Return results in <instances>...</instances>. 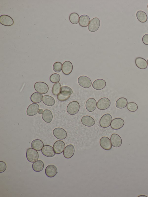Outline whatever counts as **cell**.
<instances>
[{"label": "cell", "instance_id": "cell-9", "mask_svg": "<svg viewBox=\"0 0 148 197\" xmlns=\"http://www.w3.org/2000/svg\"><path fill=\"white\" fill-rule=\"evenodd\" d=\"M53 133L55 137L60 140L65 139L67 135L66 131L61 128H56L53 130Z\"/></svg>", "mask_w": 148, "mask_h": 197}, {"label": "cell", "instance_id": "cell-8", "mask_svg": "<svg viewBox=\"0 0 148 197\" xmlns=\"http://www.w3.org/2000/svg\"><path fill=\"white\" fill-rule=\"evenodd\" d=\"M77 81L79 84L84 88H88L91 86V81L87 76H81L78 78Z\"/></svg>", "mask_w": 148, "mask_h": 197}, {"label": "cell", "instance_id": "cell-23", "mask_svg": "<svg viewBox=\"0 0 148 197\" xmlns=\"http://www.w3.org/2000/svg\"><path fill=\"white\" fill-rule=\"evenodd\" d=\"M135 64L136 66L141 69H145L147 67L146 60L141 57H137L135 59Z\"/></svg>", "mask_w": 148, "mask_h": 197}, {"label": "cell", "instance_id": "cell-38", "mask_svg": "<svg viewBox=\"0 0 148 197\" xmlns=\"http://www.w3.org/2000/svg\"><path fill=\"white\" fill-rule=\"evenodd\" d=\"M142 40L145 44L148 45V34H146L143 36Z\"/></svg>", "mask_w": 148, "mask_h": 197}, {"label": "cell", "instance_id": "cell-41", "mask_svg": "<svg viewBox=\"0 0 148 197\" xmlns=\"http://www.w3.org/2000/svg\"><path fill=\"white\" fill-rule=\"evenodd\" d=\"M147 8H148V5H147Z\"/></svg>", "mask_w": 148, "mask_h": 197}, {"label": "cell", "instance_id": "cell-30", "mask_svg": "<svg viewBox=\"0 0 148 197\" xmlns=\"http://www.w3.org/2000/svg\"><path fill=\"white\" fill-rule=\"evenodd\" d=\"M42 101L45 105L49 106L53 105L55 103L54 98L49 95L44 96L42 97Z\"/></svg>", "mask_w": 148, "mask_h": 197}, {"label": "cell", "instance_id": "cell-22", "mask_svg": "<svg viewBox=\"0 0 148 197\" xmlns=\"http://www.w3.org/2000/svg\"><path fill=\"white\" fill-rule=\"evenodd\" d=\"M81 122L84 125L90 127L93 126L95 124L94 119L91 117L89 116H85L81 119Z\"/></svg>", "mask_w": 148, "mask_h": 197}, {"label": "cell", "instance_id": "cell-12", "mask_svg": "<svg viewBox=\"0 0 148 197\" xmlns=\"http://www.w3.org/2000/svg\"><path fill=\"white\" fill-rule=\"evenodd\" d=\"M124 121L123 119L120 118H116L112 120L110 126L113 129L118 130L124 126Z\"/></svg>", "mask_w": 148, "mask_h": 197}, {"label": "cell", "instance_id": "cell-25", "mask_svg": "<svg viewBox=\"0 0 148 197\" xmlns=\"http://www.w3.org/2000/svg\"><path fill=\"white\" fill-rule=\"evenodd\" d=\"M32 148L37 151L41 150L44 146V144L42 141L39 139H35L32 142L31 144Z\"/></svg>", "mask_w": 148, "mask_h": 197}, {"label": "cell", "instance_id": "cell-5", "mask_svg": "<svg viewBox=\"0 0 148 197\" xmlns=\"http://www.w3.org/2000/svg\"><path fill=\"white\" fill-rule=\"evenodd\" d=\"M34 88L36 91L41 94H44L47 93L49 90L47 85L42 82H36L34 84Z\"/></svg>", "mask_w": 148, "mask_h": 197}, {"label": "cell", "instance_id": "cell-16", "mask_svg": "<svg viewBox=\"0 0 148 197\" xmlns=\"http://www.w3.org/2000/svg\"><path fill=\"white\" fill-rule=\"evenodd\" d=\"M45 172L46 175L48 177H53L56 174L57 169L56 167L53 165H48L45 168Z\"/></svg>", "mask_w": 148, "mask_h": 197}, {"label": "cell", "instance_id": "cell-11", "mask_svg": "<svg viewBox=\"0 0 148 197\" xmlns=\"http://www.w3.org/2000/svg\"><path fill=\"white\" fill-rule=\"evenodd\" d=\"M64 143L61 140H58L54 144L53 148L56 154H59L62 153L65 148Z\"/></svg>", "mask_w": 148, "mask_h": 197}, {"label": "cell", "instance_id": "cell-7", "mask_svg": "<svg viewBox=\"0 0 148 197\" xmlns=\"http://www.w3.org/2000/svg\"><path fill=\"white\" fill-rule=\"evenodd\" d=\"M110 103V101L109 99L106 97L102 98L97 102V107L99 109L104 110L109 107Z\"/></svg>", "mask_w": 148, "mask_h": 197}, {"label": "cell", "instance_id": "cell-21", "mask_svg": "<svg viewBox=\"0 0 148 197\" xmlns=\"http://www.w3.org/2000/svg\"><path fill=\"white\" fill-rule=\"evenodd\" d=\"M106 85V81L102 79H98L95 80L92 84L93 88L97 90L103 89L105 87Z\"/></svg>", "mask_w": 148, "mask_h": 197}, {"label": "cell", "instance_id": "cell-28", "mask_svg": "<svg viewBox=\"0 0 148 197\" xmlns=\"http://www.w3.org/2000/svg\"><path fill=\"white\" fill-rule=\"evenodd\" d=\"M136 16L138 20L142 23L146 22L147 20V14L142 10H139L137 12Z\"/></svg>", "mask_w": 148, "mask_h": 197}, {"label": "cell", "instance_id": "cell-6", "mask_svg": "<svg viewBox=\"0 0 148 197\" xmlns=\"http://www.w3.org/2000/svg\"><path fill=\"white\" fill-rule=\"evenodd\" d=\"M100 24L99 19L97 17H95L90 21L88 26V29L90 32H95L99 29Z\"/></svg>", "mask_w": 148, "mask_h": 197}, {"label": "cell", "instance_id": "cell-37", "mask_svg": "<svg viewBox=\"0 0 148 197\" xmlns=\"http://www.w3.org/2000/svg\"><path fill=\"white\" fill-rule=\"evenodd\" d=\"M7 168V166L6 163L2 161H0V173H2L4 172Z\"/></svg>", "mask_w": 148, "mask_h": 197}, {"label": "cell", "instance_id": "cell-15", "mask_svg": "<svg viewBox=\"0 0 148 197\" xmlns=\"http://www.w3.org/2000/svg\"><path fill=\"white\" fill-rule=\"evenodd\" d=\"M0 23L3 25L9 26L13 24L14 21L11 17L7 15L3 14L0 16Z\"/></svg>", "mask_w": 148, "mask_h": 197}, {"label": "cell", "instance_id": "cell-36", "mask_svg": "<svg viewBox=\"0 0 148 197\" xmlns=\"http://www.w3.org/2000/svg\"><path fill=\"white\" fill-rule=\"evenodd\" d=\"M62 64L60 62H56L53 66V70L55 72L58 73L61 71L62 69Z\"/></svg>", "mask_w": 148, "mask_h": 197}, {"label": "cell", "instance_id": "cell-26", "mask_svg": "<svg viewBox=\"0 0 148 197\" xmlns=\"http://www.w3.org/2000/svg\"><path fill=\"white\" fill-rule=\"evenodd\" d=\"M90 19L88 16L86 14L81 15L79 17V23L83 27H87L89 23Z\"/></svg>", "mask_w": 148, "mask_h": 197}, {"label": "cell", "instance_id": "cell-39", "mask_svg": "<svg viewBox=\"0 0 148 197\" xmlns=\"http://www.w3.org/2000/svg\"><path fill=\"white\" fill-rule=\"evenodd\" d=\"M43 111L42 109H39L38 112L39 114H42Z\"/></svg>", "mask_w": 148, "mask_h": 197}, {"label": "cell", "instance_id": "cell-1", "mask_svg": "<svg viewBox=\"0 0 148 197\" xmlns=\"http://www.w3.org/2000/svg\"><path fill=\"white\" fill-rule=\"evenodd\" d=\"M73 92V91L70 88L67 86H62L60 93L57 95V99L60 101H65L70 97Z\"/></svg>", "mask_w": 148, "mask_h": 197}, {"label": "cell", "instance_id": "cell-10", "mask_svg": "<svg viewBox=\"0 0 148 197\" xmlns=\"http://www.w3.org/2000/svg\"><path fill=\"white\" fill-rule=\"evenodd\" d=\"M99 144L101 147L106 150H110L112 148V145L110 140L106 137H103L101 138Z\"/></svg>", "mask_w": 148, "mask_h": 197}, {"label": "cell", "instance_id": "cell-31", "mask_svg": "<svg viewBox=\"0 0 148 197\" xmlns=\"http://www.w3.org/2000/svg\"><path fill=\"white\" fill-rule=\"evenodd\" d=\"M42 95L38 92H35L32 94L30 97V100L35 103H38L42 100Z\"/></svg>", "mask_w": 148, "mask_h": 197}, {"label": "cell", "instance_id": "cell-3", "mask_svg": "<svg viewBox=\"0 0 148 197\" xmlns=\"http://www.w3.org/2000/svg\"><path fill=\"white\" fill-rule=\"evenodd\" d=\"M80 108L79 103L75 101L70 102L68 105L66 110L68 113L71 115H74L77 113Z\"/></svg>", "mask_w": 148, "mask_h": 197}, {"label": "cell", "instance_id": "cell-35", "mask_svg": "<svg viewBox=\"0 0 148 197\" xmlns=\"http://www.w3.org/2000/svg\"><path fill=\"white\" fill-rule=\"evenodd\" d=\"M49 79L51 82L56 83L60 81V77L59 74L57 73H54L50 76Z\"/></svg>", "mask_w": 148, "mask_h": 197}, {"label": "cell", "instance_id": "cell-40", "mask_svg": "<svg viewBox=\"0 0 148 197\" xmlns=\"http://www.w3.org/2000/svg\"><path fill=\"white\" fill-rule=\"evenodd\" d=\"M147 65H148V59H147Z\"/></svg>", "mask_w": 148, "mask_h": 197}, {"label": "cell", "instance_id": "cell-27", "mask_svg": "<svg viewBox=\"0 0 148 197\" xmlns=\"http://www.w3.org/2000/svg\"><path fill=\"white\" fill-rule=\"evenodd\" d=\"M44 167V163L41 160H37L33 162L32 165V168L33 170L36 172L41 171Z\"/></svg>", "mask_w": 148, "mask_h": 197}, {"label": "cell", "instance_id": "cell-34", "mask_svg": "<svg viewBox=\"0 0 148 197\" xmlns=\"http://www.w3.org/2000/svg\"><path fill=\"white\" fill-rule=\"evenodd\" d=\"M127 109L131 112H135L138 109V106L137 104L134 102L128 103L127 105Z\"/></svg>", "mask_w": 148, "mask_h": 197}, {"label": "cell", "instance_id": "cell-29", "mask_svg": "<svg viewBox=\"0 0 148 197\" xmlns=\"http://www.w3.org/2000/svg\"><path fill=\"white\" fill-rule=\"evenodd\" d=\"M128 103L127 99L124 97L118 99L116 102V107L119 109H123L125 107Z\"/></svg>", "mask_w": 148, "mask_h": 197}, {"label": "cell", "instance_id": "cell-13", "mask_svg": "<svg viewBox=\"0 0 148 197\" xmlns=\"http://www.w3.org/2000/svg\"><path fill=\"white\" fill-rule=\"evenodd\" d=\"M110 141L112 145L115 148L120 147L122 144V140L118 135L113 133L110 137Z\"/></svg>", "mask_w": 148, "mask_h": 197}, {"label": "cell", "instance_id": "cell-32", "mask_svg": "<svg viewBox=\"0 0 148 197\" xmlns=\"http://www.w3.org/2000/svg\"><path fill=\"white\" fill-rule=\"evenodd\" d=\"M79 16L75 12H73L70 14L69 16V20L70 22L73 24H76L79 22Z\"/></svg>", "mask_w": 148, "mask_h": 197}, {"label": "cell", "instance_id": "cell-33", "mask_svg": "<svg viewBox=\"0 0 148 197\" xmlns=\"http://www.w3.org/2000/svg\"><path fill=\"white\" fill-rule=\"evenodd\" d=\"M61 86L59 82L55 83L53 85L52 89V93L54 95H58L60 93Z\"/></svg>", "mask_w": 148, "mask_h": 197}, {"label": "cell", "instance_id": "cell-17", "mask_svg": "<svg viewBox=\"0 0 148 197\" xmlns=\"http://www.w3.org/2000/svg\"><path fill=\"white\" fill-rule=\"evenodd\" d=\"M39 109L38 104L36 103H33L28 107L27 109V114L30 116H33L37 114Z\"/></svg>", "mask_w": 148, "mask_h": 197}, {"label": "cell", "instance_id": "cell-24", "mask_svg": "<svg viewBox=\"0 0 148 197\" xmlns=\"http://www.w3.org/2000/svg\"><path fill=\"white\" fill-rule=\"evenodd\" d=\"M42 117L45 122L49 123L51 121L53 116L51 111L47 109L43 111L42 114Z\"/></svg>", "mask_w": 148, "mask_h": 197}, {"label": "cell", "instance_id": "cell-2", "mask_svg": "<svg viewBox=\"0 0 148 197\" xmlns=\"http://www.w3.org/2000/svg\"><path fill=\"white\" fill-rule=\"evenodd\" d=\"M26 157L29 162L33 163L38 160L39 155L37 150L32 148H29L27 150Z\"/></svg>", "mask_w": 148, "mask_h": 197}, {"label": "cell", "instance_id": "cell-4", "mask_svg": "<svg viewBox=\"0 0 148 197\" xmlns=\"http://www.w3.org/2000/svg\"><path fill=\"white\" fill-rule=\"evenodd\" d=\"M112 120V117L110 114H105L101 118L99 121V124L102 128H107L110 125Z\"/></svg>", "mask_w": 148, "mask_h": 197}, {"label": "cell", "instance_id": "cell-20", "mask_svg": "<svg viewBox=\"0 0 148 197\" xmlns=\"http://www.w3.org/2000/svg\"><path fill=\"white\" fill-rule=\"evenodd\" d=\"M73 69V65L70 61H66L63 63L62 70L64 74L66 75H69L72 72Z\"/></svg>", "mask_w": 148, "mask_h": 197}, {"label": "cell", "instance_id": "cell-18", "mask_svg": "<svg viewBox=\"0 0 148 197\" xmlns=\"http://www.w3.org/2000/svg\"><path fill=\"white\" fill-rule=\"evenodd\" d=\"M74 153L75 148L74 146L71 144H70L65 147L63 154L65 158L69 159L73 156Z\"/></svg>", "mask_w": 148, "mask_h": 197}, {"label": "cell", "instance_id": "cell-14", "mask_svg": "<svg viewBox=\"0 0 148 197\" xmlns=\"http://www.w3.org/2000/svg\"><path fill=\"white\" fill-rule=\"evenodd\" d=\"M41 152L44 156L48 157H52L56 154L53 148L49 145L44 146L41 150Z\"/></svg>", "mask_w": 148, "mask_h": 197}, {"label": "cell", "instance_id": "cell-19", "mask_svg": "<svg viewBox=\"0 0 148 197\" xmlns=\"http://www.w3.org/2000/svg\"><path fill=\"white\" fill-rule=\"evenodd\" d=\"M97 103L96 100L94 98H90L86 101L85 107L86 110L90 112L93 111L96 109Z\"/></svg>", "mask_w": 148, "mask_h": 197}]
</instances>
